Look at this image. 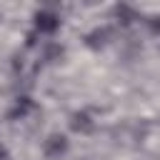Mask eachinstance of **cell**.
<instances>
[{
  "label": "cell",
  "instance_id": "6da1fadb",
  "mask_svg": "<svg viewBox=\"0 0 160 160\" xmlns=\"http://www.w3.org/2000/svg\"><path fill=\"white\" fill-rule=\"evenodd\" d=\"M40 152L48 158V160H60L70 152V135L68 132H60V130H52L42 138L40 142Z\"/></svg>",
  "mask_w": 160,
  "mask_h": 160
},
{
  "label": "cell",
  "instance_id": "7a4b0ae2",
  "mask_svg": "<svg viewBox=\"0 0 160 160\" xmlns=\"http://www.w3.org/2000/svg\"><path fill=\"white\" fill-rule=\"evenodd\" d=\"M95 128H98V122L88 110H72L68 115V130L72 135H90V132H95Z\"/></svg>",
  "mask_w": 160,
  "mask_h": 160
},
{
  "label": "cell",
  "instance_id": "3957f363",
  "mask_svg": "<svg viewBox=\"0 0 160 160\" xmlns=\"http://www.w3.org/2000/svg\"><path fill=\"white\" fill-rule=\"evenodd\" d=\"M112 42V32L108 30V28H95V30H90L88 35H85V45L90 48V50H102V48H108Z\"/></svg>",
  "mask_w": 160,
  "mask_h": 160
},
{
  "label": "cell",
  "instance_id": "277c9868",
  "mask_svg": "<svg viewBox=\"0 0 160 160\" xmlns=\"http://www.w3.org/2000/svg\"><path fill=\"white\" fill-rule=\"evenodd\" d=\"M35 25H38V30H40V32H48V35H50V32H55V30L60 28V20H58V15H55V12H40Z\"/></svg>",
  "mask_w": 160,
  "mask_h": 160
},
{
  "label": "cell",
  "instance_id": "5b68a950",
  "mask_svg": "<svg viewBox=\"0 0 160 160\" xmlns=\"http://www.w3.org/2000/svg\"><path fill=\"white\" fill-rule=\"evenodd\" d=\"M62 58H65V48L58 45V42H50V45L42 50V60H45V62H62Z\"/></svg>",
  "mask_w": 160,
  "mask_h": 160
},
{
  "label": "cell",
  "instance_id": "8992f818",
  "mask_svg": "<svg viewBox=\"0 0 160 160\" xmlns=\"http://www.w3.org/2000/svg\"><path fill=\"white\" fill-rule=\"evenodd\" d=\"M2 22H5V10L0 8V25H2Z\"/></svg>",
  "mask_w": 160,
  "mask_h": 160
}]
</instances>
